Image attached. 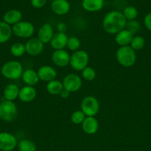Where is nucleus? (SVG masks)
Returning a JSON list of instances; mask_svg holds the SVG:
<instances>
[{
    "label": "nucleus",
    "instance_id": "nucleus-29",
    "mask_svg": "<svg viewBox=\"0 0 151 151\" xmlns=\"http://www.w3.org/2000/svg\"><path fill=\"white\" fill-rule=\"evenodd\" d=\"M80 47H81V41L79 38L76 36H71L68 38V44H67V47L68 50L76 52L79 50Z\"/></svg>",
    "mask_w": 151,
    "mask_h": 151
},
{
    "label": "nucleus",
    "instance_id": "nucleus-19",
    "mask_svg": "<svg viewBox=\"0 0 151 151\" xmlns=\"http://www.w3.org/2000/svg\"><path fill=\"white\" fill-rule=\"evenodd\" d=\"M133 36L134 35L132 32H130L127 29H124L115 34V41L119 47L130 46Z\"/></svg>",
    "mask_w": 151,
    "mask_h": 151
},
{
    "label": "nucleus",
    "instance_id": "nucleus-22",
    "mask_svg": "<svg viewBox=\"0 0 151 151\" xmlns=\"http://www.w3.org/2000/svg\"><path fill=\"white\" fill-rule=\"evenodd\" d=\"M81 5L84 10L88 12H98L105 5L104 0H82Z\"/></svg>",
    "mask_w": 151,
    "mask_h": 151
},
{
    "label": "nucleus",
    "instance_id": "nucleus-11",
    "mask_svg": "<svg viewBox=\"0 0 151 151\" xmlns=\"http://www.w3.org/2000/svg\"><path fill=\"white\" fill-rule=\"evenodd\" d=\"M44 44L38 38H31L25 44L26 53L30 56H37L44 50Z\"/></svg>",
    "mask_w": 151,
    "mask_h": 151
},
{
    "label": "nucleus",
    "instance_id": "nucleus-1",
    "mask_svg": "<svg viewBox=\"0 0 151 151\" xmlns=\"http://www.w3.org/2000/svg\"><path fill=\"white\" fill-rule=\"evenodd\" d=\"M127 20L121 12L112 10L107 13L102 21L103 29L108 34L115 35L125 28Z\"/></svg>",
    "mask_w": 151,
    "mask_h": 151
},
{
    "label": "nucleus",
    "instance_id": "nucleus-8",
    "mask_svg": "<svg viewBox=\"0 0 151 151\" xmlns=\"http://www.w3.org/2000/svg\"><path fill=\"white\" fill-rule=\"evenodd\" d=\"M64 89L67 90L70 93L76 92L82 86L81 78L76 74H68L64 78L62 81Z\"/></svg>",
    "mask_w": 151,
    "mask_h": 151
},
{
    "label": "nucleus",
    "instance_id": "nucleus-12",
    "mask_svg": "<svg viewBox=\"0 0 151 151\" xmlns=\"http://www.w3.org/2000/svg\"><path fill=\"white\" fill-rule=\"evenodd\" d=\"M37 74L40 81L47 83L55 80L57 77V71L56 69L47 65L41 66L37 71Z\"/></svg>",
    "mask_w": 151,
    "mask_h": 151
},
{
    "label": "nucleus",
    "instance_id": "nucleus-20",
    "mask_svg": "<svg viewBox=\"0 0 151 151\" xmlns=\"http://www.w3.org/2000/svg\"><path fill=\"white\" fill-rule=\"evenodd\" d=\"M22 79L26 86H34L40 81L37 72L32 69L24 70L22 75Z\"/></svg>",
    "mask_w": 151,
    "mask_h": 151
},
{
    "label": "nucleus",
    "instance_id": "nucleus-18",
    "mask_svg": "<svg viewBox=\"0 0 151 151\" xmlns=\"http://www.w3.org/2000/svg\"><path fill=\"white\" fill-rule=\"evenodd\" d=\"M22 19V13L20 10L16 9H12L6 12L3 16V22L10 26H13L19 23Z\"/></svg>",
    "mask_w": 151,
    "mask_h": 151
},
{
    "label": "nucleus",
    "instance_id": "nucleus-2",
    "mask_svg": "<svg viewBox=\"0 0 151 151\" xmlns=\"http://www.w3.org/2000/svg\"><path fill=\"white\" fill-rule=\"evenodd\" d=\"M24 72L22 64L17 60H9L2 65L1 68V73L4 78L8 80H19L22 78Z\"/></svg>",
    "mask_w": 151,
    "mask_h": 151
},
{
    "label": "nucleus",
    "instance_id": "nucleus-15",
    "mask_svg": "<svg viewBox=\"0 0 151 151\" xmlns=\"http://www.w3.org/2000/svg\"><path fill=\"white\" fill-rule=\"evenodd\" d=\"M37 95V91L33 86H25L19 90V100L23 103H30L35 100Z\"/></svg>",
    "mask_w": 151,
    "mask_h": 151
},
{
    "label": "nucleus",
    "instance_id": "nucleus-35",
    "mask_svg": "<svg viewBox=\"0 0 151 151\" xmlns=\"http://www.w3.org/2000/svg\"><path fill=\"white\" fill-rule=\"evenodd\" d=\"M57 29L59 32H65V31L67 30V25L65 23L61 22L57 25Z\"/></svg>",
    "mask_w": 151,
    "mask_h": 151
},
{
    "label": "nucleus",
    "instance_id": "nucleus-34",
    "mask_svg": "<svg viewBox=\"0 0 151 151\" xmlns=\"http://www.w3.org/2000/svg\"><path fill=\"white\" fill-rule=\"evenodd\" d=\"M144 24L149 31H151V12L147 13L144 19Z\"/></svg>",
    "mask_w": 151,
    "mask_h": 151
},
{
    "label": "nucleus",
    "instance_id": "nucleus-3",
    "mask_svg": "<svg viewBox=\"0 0 151 151\" xmlns=\"http://www.w3.org/2000/svg\"><path fill=\"white\" fill-rule=\"evenodd\" d=\"M117 62L124 67H131L136 61V51L130 46L120 47L115 53Z\"/></svg>",
    "mask_w": 151,
    "mask_h": 151
},
{
    "label": "nucleus",
    "instance_id": "nucleus-9",
    "mask_svg": "<svg viewBox=\"0 0 151 151\" xmlns=\"http://www.w3.org/2000/svg\"><path fill=\"white\" fill-rule=\"evenodd\" d=\"M17 145V139L13 134L8 132H0V150L13 151Z\"/></svg>",
    "mask_w": 151,
    "mask_h": 151
},
{
    "label": "nucleus",
    "instance_id": "nucleus-32",
    "mask_svg": "<svg viewBox=\"0 0 151 151\" xmlns=\"http://www.w3.org/2000/svg\"><path fill=\"white\" fill-rule=\"evenodd\" d=\"M126 29L130 31V32L134 35L135 33L139 32L141 29V24L138 21L132 20V21H127V23L125 25Z\"/></svg>",
    "mask_w": 151,
    "mask_h": 151
},
{
    "label": "nucleus",
    "instance_id": "nucleus-28",
    "mask_svg": "<svg viewBox=\"0 0 151 151\" xmlns=\"http://www.w3.org/2000/svg\"><path fill=\"white\" fill-rule=\"evenodd\" d=\"M123 15L127 21L136 20L138 16V10L133 6H127L123 10Z\"/></svg>",
    "mask_w": 151,
    "mask_h": 151
},
{
    "label": "nucleus",
    "instance_id": "nucleus-17",
    "mask_svg": "<svg viewBox=\"0 0 151 151\" xmlns=\"http://www.w3.org/2000/svg\"><path fill=\"white\" fill-rule=\"evenodd\" d=\"M51 10L58 16H64L69 13L70 4L68 0H55L51 3Z\"/></svg>",
    "mask_w": 151,
    "mask_h": 151
},
{
    "label": "nucleus",
    "instance_id": "nucleus-26",
    "mask_svg": "<svg viewBox=\"0 0 151 151\" xmlns=\"http://www.w3.org/2000/svg\"><path fill=\"white\" fill-rule=\"evenodd\" d=\"M18 149L19 151H36L35 143L30 139H24L18 142Z\"/></svg>",
    "mask_w": 151,
    "mask_h": 151
},
{
    "label": "nucleus",
    "instance_id": "nucleus-23",
    "mask_svg": "<svg viewBox=\"0 0 151 151\" xmlns=\"http://www.w3.org/2000/svg\"><path fill=\"white\" fill-rule=\"evenodd\" d=\"M13 35L12 27L4 22H0V44L7 42Z\"/></svg>",
    "mask_w": 151,
    "mask_h": 151
},
{
    "label": "nucleus",
    "instance_id": "nucleus-33",
    "mask_svg": "<svg viewBox=\"0 0 151 151\" xmlns=\"http://www.w3.org/2000/svg\"><path fill=\"white\" fill-rule=\"evenodd\" d=\"M47 3V0H31L30 4L35 8H41L44 7Z\"/></svg>",
    "mask_w": 151,
    "mask_h": 151
},
{
    "label": "nucleus",
    "instance_id": "nucleus-7",
    "mask_svg": "<svg viewBox=\"0 0 151 151\" xmlns=\"http://www.w3.org/2000/svg\"><path fill=\"white\" fill-rule=\"evenodd\" d=\"M99 102L93 96H87L81 103V111L86 116H95L99 111Z\"/></svg>",
    "mask_w": 151,
    "mask_h": 151
},
{
    "label": "nucleus",
    "instance_id": "nucleus-27",
    "mask_svg": "<svg viewBox=\"0 0 151 151\" xmlns=\"http://www.w3.org/2000/svg\"><path fill=\"white\" fill-rule=\"evenodd\" d=\"M145 45V40L141 35H134L132 39L130 46L135 51L140 50L144 48Z\"/></svg>",
    "mask_w": 151,
    "mask_h": 151
},
{
    "label": "nucleus",
    "instance_id": "nucleus-30",
    "mask_svg": "<svg viewBox=\"0 0 151 151\" xmlns=\"http://www.w3.org/2000/svg\"><path fill=\"white\" fill-rule=\"evenodd\" d=\"M81 77L87 81H93L96 77V70L91 66H87L81 71Z\"/></svg>",
    "mask_w": 151,
    "mask_h": 151
},
{
    "label": "nucleus",
    "instance_id": "nucleus-37",
    "mask_svg": "<svg viewBox=\"0 0 151 151\" xmlns=\"http://www.w3.org/2000/svg\"><path fill=\"white\" fill-rule=\"evenodd\" d=\"M47 1H55V0H47Z\"/></svg>",
    "mask_w": 151,
    "mask_h": 151
},
{
    "label": "nucleus",
    "instance_id": "nucleus-25",
    "mask_svg": "<svg viewBox=\"0 0 151 151\" xmlns=\"http://www.w3.org/2000/svg\"><path fill=\"white\" fill-rule=\"evenodd\" d=\"M10 52L12 55L14 56V57H22V56H23L26 53L25 44L20 42L15 43V44H12V46L10 47Z\"/></svg>",
    "mask_w": 151,
    "mask_h": 151
},
{
    "label": "nucleus",
    "instance_id": "nucleus-4",
    "mask_svg": "<svg viewBox=\"0 0 151 151\" xmlns=\"http://www.w3.org/2000/svg\"><path fill=\"white\" fill-rule=\"evenodd\" d=\"M90 57L85 50H79L76 51L70 55V65L76 71H82L88 66Z\"/></svg>",
    "mask_w": 151,
    "mask_h": 151
},
{
    "label": "nucleus",
    "instance_id": "nucleus-6",
    "mask_svg": "<svg viewBox=\"0 0 151 151\" xmlns=\"http://www.w3.org/2000/svg\"><path fill=\"white\" fill-rule=\"evenodd\" d=\"M13 34L18 38H29L35 32V27L31 22L21 21L12 27Z\"/></svg>",
    "mask_w": 151,
    "mask_h": 151
},
{
    "label": "nucleus",
    "instance_id": "nucleus-13",
    "mask_svg": "<svg viewBox=\"0 0 151 151\" xmlns=\"http://www.w3.org/2000/svg\"><path fill=\"white\" fill-rule=\"evenodd\" d=\"M54 35V32L51 24L49 23H45L41 25L37 32V38L43 43L48 44L50 42L52 38Z\"/></svg>",
    "mask_w": 151,
    "mask_h": 151
},
{
    "label": "nucleus",
    "instance_id": "nucleus-5",
    "mask_svg": "<svg viewBox=\"0 0 151 151\" xmlns=\"http://www.w3.org/2000/svg\"><path fill=\"white\" fill-rule=\"evenodd\" d=\"M18 109L14 102L4 100L0 103V119L4 122H12L16 118Z\"/></svg>",
    "mask_w": 151,
    "mask_h": 151
},
{
    "label": "nucleus",
    "instance_id": "nucleus-16",
    "mask_svg": "<svg viewBox=\"0 0 151 151\" xmlns=\"http://www.w3.org/2000/svg\"><path fill=\"white\" fill-rule=\"evenodd\" d=\"M68 37L65 32H59L55 33L50 41V47L54 50H64L67 47Z\"/></svg>",
    "mask_w": 151,
    "mask_h": 151
},
{
    "label": "nucleus",
    "instance_id": "nucleus-24",
    "mask_svg": "<svg viewBox=\"0 0 151 151\" xmlns=\"http://www.w3.org/2000/svg\"><path fill=\"white\" fill-rule=\"evenodd\" d=\"M64 89L62 81L59 80H53L46 85V90L51 95H59Z\"/></svg>",
    "mask_w": 151,
    "mask_h": 151
},
{
    "label": "nucleus",
    "instance_id": "nucleus-14",
    "mask_svg": "<svg viewBox=\"0 0 151 151\" xmlns=\"http://www.w3.org/2000/svg\"><path fill=\"white\" fill-rule=\"evenodd\" d=\"M99 124L95 116H86L81 124L82 131L88 135L95 134L99 130Z\"/></svg>",
    "mask_w": 151,
    "mask_h": 151
},
{
    "label": "nucleus",
    "instance_id": "nucleus-36",
    "mask_svg": "<svg viewBox=\"0 0 151 151\" xmlns=\"http://www.w3.org/2000/svg\"><path fill=\"white\" fill-rule=\"evenodd\" d=\"M70 94L71 93H70L68 91H67V90L65 89H63V91L61 92V94H59V95H60V97H62V98L68 99V97H70Z\"/></svg>",
    "mask_w": 151,
    "mask_h": 151
},
{
    "label": "nucleus",
    "instance_id": "nucleus-31",
    "mask_svg": "<svg viewBox=\"0 0 151 151\" xmlns=\"http://www.w3.org/2000/svg\"><path fill=\"white\" fill-rule=\"evenodd\" d=\"M86 116L81 110H78L74 111L71 114V122L75 125H81L83 121L85 119Z\"/></svg>",
    "mask_w": 151,
    "mask_h": 151
},
{
    "label": "nucleus",
    "instance_id": "nucleus-21",
    "mask_svg": "<svg viewBox=\"0 0 151 151\" xmlns=\"http://www.w3.org/2000/svg\"><path fill=\"white\" fill-rule=\"evenodd\" d=\"M19 90H20V88L16 84H8L4 88V91H3V97H4V100L13 102L19 97Z\"/></svg>",
    "mask_w": 151,
    "mask_h": 151
},
{
    "label": "nucleus",
    "instance_id": "nucleus-10",
    "mask_svg": "<svg viewBox=\"0 0 151 151\" xmlns=\"http://www.w3.org/2000/svg\"><path fill=\"white\" fill-rule=\"evenodd\" d=\"M52 62L59 67H65L70 64V55L65 50H54L51 55Z\"/></svg>",
    "mask_w": 151,
    "mask_h": 151
}]
</instances>
